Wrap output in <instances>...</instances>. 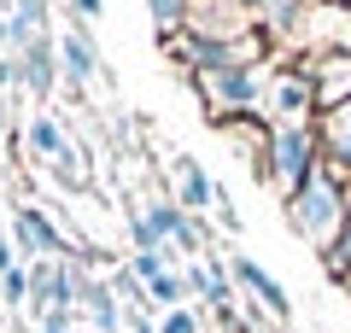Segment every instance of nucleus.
Returning a JSON list of instances; mask_svg holds the SVG:
<instances>
[{
  "instance_id": "1",
  "label": "nucleus",
  "mask_w": 351,
  "mask_h": 333,
  "mask_svg": "<svg viewBox=\"0 0 351 333\" xmlns=\"http://www.w3.org/2000/svg\"><path fill=\"white\" fill-rule=\"evenodd\" d=\"M339 217H346V205H339V193L328 182H304L299 187V199H293V222H299L311 240H334V228H339Z\"/></svg>"
},
{
  "instance_id": "2",
  "label": "nucleus",
  "mask_w": 351,
  "mask_h": 333,
  "mask_svg": "<svg viewBox=\"0 0 351 333\" xmlns=\"http://www.w3.org/2000/svg\"><path fill=\"white\" fill-rule=\"evenodd\" d=\"M276 182L281 187H304L311 182V135H304L299 123L276 135Z\"/></svg>"
},
{
  "instance_id": "3",
  "label": "nucleus",
  "mask_w": 351,
  "mask_h": 333,
  "mask_svg": "<svg viewBox=\"0 0 351 333\" xmlns=\"http://www.w3.org/2000/svg\"><path fill=\"white\" fill-rule=\"evenodd\" d=\"M234 269H240V281H246V286H252V293H258V298H263V304L276 310V316H281V310H287V298H281V286H276V281H269V275H263V269H258V263H234Z\"/></svg>"
},
{
  "instance_id": "4",
  "label": "nucleus",
  "mask_w": 351,
  "mask_h": 333,
  "mask_svg": "<svg viewBox=\"0 0 351 333\" xmlns=\"http://www.w3.org/2000/svg\"><path fill=\"white\" fill-rule=\"evenodd\" d=\"M176 170H182V199H188V205H205V199H217V187L205 182V170L193 158H176Z\"/></svg>"
},
{
  "instance_id": "5",
  "label": "nucleus",
  "mask_w": 351,
  "mask_h": 333,
  "mask_svg": "<svg viewBox=\"0 0 351 333\" xmlns=\"http://www.w3.org/2000/svg\"><path fill=\"white\" fill-rule=\"evenodd\" d=\"M328 140H334L339 164L351 170V99H339V106H334V117H328Z\"/></svg>"
},
{
  "instance_id": "6",
  "label": "nucleus",
  "mask_w": 351,
  "mask_h": 333,
  "mask_svg": "<svg viewBox=\"0 0 351 333\" xmlns=\"http://www.w3.org/2000/svg\"><path fill=\"white\" fill-rule=\"evenodd\" d=\"M64 64H71V82H82V76H94V47H88L82 36H64Z\"/></svg>"
},
{
  "instance_id": "7",
  "label": "nucleus",
  "mask_w": 351,
  "mask_h": 333,
  "mask_svg": "<svg viewBox=\"0 0 351 333\" xmlns=\"http://www.w3.org/2000/svg\"><path fill=\"white\" fill-rule=\"evenodd\" d=\"M53 164H59V182H82V147H76V140H64L59 152H53Z\"/></svg>"
},
{
  "instance_id": "8",
  "label": "nucleus",
  "mask_w": 351,
  "mask_h": 333,
  "mask_svg": "<svg viewBox=\"0 0 351 333\" xmlns=\"http://www.w3.org/2000/svg\"><path fill=\"white\" fill-rule=\"evenodd\" d=\"M217 94H228V99H246V94H258V82H252L246 71H223V76H217Z\"/></svg>"
},
{
  "instance_id": "9",
  "label": "nucleus",
  "mask_w": 351,
  "mask_h": 333,
  "mask_svg": "<svg viewBox=\"0 0 351 333\" xmlns=\"http://www.w3.org/2000/svg\"><path fill=\"white\" fill-rule=\"evenodd\" d=\"M29 140H36L41 152H59V147H64V135H59V123H53V117H36V129H29Z\"/></svg>"
},
{
  "instance_id": "10",
  "label": "nucleus",
  "mask_w": 351,
  "mask_h": 333,
  "mask_svg": "<svg viewBox=\"0 0 351 333\" xmlns=\"http://www.w3.org/2000/svg\"><path fill=\"white\" fill-rule=\"evenodd\" d=\"M276 106H281V111H299V106H304V82H281Z\"/></svg>"
},
{
  "instance_id": "11",
  "label": "nucleus",
  "mask_w": 351,
  "mask_h": 333,
  "mask_svg": "<svg viewBox=\"0 0 351 333\" xmlns=\"http://www.w3.org/2000/svg\"><path fill=\"white\" fill-rule=\"evenodd\" d=\"M152 298H164V304H176V298H182V281H176V275H158V281H152Z\"/></svg>"
},
{
  "instance_id": "12",
  "label": "nucleus",
  "mask_w": 351,
  "mask_h": 333,
  "mask_svg": "<svg viewBox=\"0 0 351 333\" xmlns=\"http://www.w3.org/2000/svg\"><path fill=\"white\" fill-rule=\"evenodd\" d=\"M147 6H152L158 24H176V18H182V0H147Z\"/></svg>"
},
{
  "instance_id": "13",
  "label": "nucleus",
  "mask_w": 351,
  "mask_h": 333,
  "mask_svg": "<svg viewBox=\"0 0 351 333\" xmlns=\"http://www.w3.org/2000/svg\"><path fill=\"white\" fill-rule=\"evenodd\" d=\"M164 333H193V316H182V310H176V316L164 321Z\"/></svg>"
},
{
  "instance_id": "14",
  "label": "nucleus",
  "mask_w": 351,
  "mask_h": 333,
  "mask_svg": "<svg viewBox=\"0 0 351 333\" xmlns=\"http://www.w3.org/2000/svg\"><path fill=\"white\" fill-rule=\"evenodd\" d=\"M6 263H12V251H6V246H0V275H12V269H6Z\"/></svg>"
},
{
  "instance_id": "15",
  "label": "nucleus",
  "mask_w": 351,
  "mask_h": 333,
  "mask_svg": "<svg viewBox=\"0 0 351 333\" xmlns=\"http://www.w3.org/2000/svg\"><path fill=\"white\" fill-rule=\"evenodd\" d=\"M47 333H64V316H53V321H47Z\"/></svg>"
},
{
  "instance_id": "16",
  "label": "nucleus",
  "mask_w": 351,
  "mask_h": 333,
  "mask_svg": "<svg viewBox=\"0 0 351 333\" xmlns=\"http://www.w3.org/2000/svg\"><path fill=\"white\" fill-rule=\"evenodd\" d=\"M76 6H82V12H100V0H76Z\"/></svg>"
},
{
  "instance_id": "17",
  "label": "nucleus",
  "mask_w": 351,
  "mask_h": 333,
  "mask_svg": "<svg viewBox=\"0 0 351 333\" xmlns=\"http://www.w3.org/2000/svg\"><path fill=\"white\" fill-rule=\"evenodd\" d=\"M0 41H6V24H0Z\"/></svg>"
}]
</instances>
